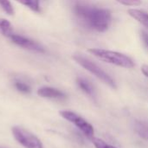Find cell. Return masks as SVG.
<instances>
[{
	"instance_id": "1",
	"label": "cell",
	"mask_w": 148,
	"mask_h": 148,
	"mask_svg": "<svg viewBox=\"0 0 148 148\" xmlns=\"http://www.w3.org/2000/svg\"><path fill=\"white\" fill-rule=\"evenodd\" d=\"M75 12L88 27L100 32L106 31L111 23V13L105 9L79 4L75 7Z\"/></svg>"
},
{
	"instance_id": "2",
	"label": "cell",
	"mask_w": 148,
	"mask_h": 148,
	"mask_svg": "<svg viewBox=\"0 0 148 148\" xmlns=\"http://www.w3.org/2000/svg\"><path fill=\"white\" fill-rule=\"evenodd\" d=\"M88 52L101 61L110 64L126 69H133L134 67V62L128 56L115 51H110L102 49H89Z\"/></svg>"
},
{
	"instance_id": "3",
	"label": "cell",
	"mask_w": 148,
	"mask_h": 148,
	"mask_svg": "<svg viewBox=\"0 0 148 148\" xmlns=\"http://www.w3.org/2000/svg\"><path fill=\"white\" fill-rule=\"evenodd\" d=\"M73 59L77 63H79L82 67H83L85 69L89 71L91 74L95 75L97 78H99L100 80L104 82L106 84L109 85L111 88H116V84H115L114 81L111 78V76H109L104 70H102L101 68H99L96 64H95L88 59H87L80 55L73 56Z\"/></svg>"
},
{
	"instance_id": "4",
	"label": "cell",
	"mask_w": 148,
	"mask_h": 148,
	"mask_svg": "<svg viewBox=\"0 0 148 148\" xmlns=\"http://www.w3.org/2000/svg\"><path fill=\"white\" fill-rule=\"evenodd\" d=\"M16 140L25 148H44L42 141L32 133L23 127L15 126L11 128Z\"/></svg>"
},
{
	"instance_id": "5",
	"label": "cell",
	"mask_w": 148,
	"mask_h": 148,
	"mask_svg": "<svg viewBox=\"0 0 148 148\" xmlns=\"http://www.w3.org/2000/svg\"><path fill=\"white\" fill-rule=\"evenodd\" d=\"M60 114L62 117H63L65 120L70 121L74 125H75L88 138L92 139L95 134L93 127L86 121L83 118L76 114L75 113L70 112V111H61Z\"/></svg>"
},
{
	"instance_id": "6",
	"label": "cell",
	"mask_w": 148,
	"mask_h": 148,
	"mask_svg": "<svg viewBox=\"0 0 148 148\" xmlns=\"http://www.w3.org/2000/svg\"><path fill=\"white\" fill-rule=\"evenodd\" d=\"M11 40L13 41L14 43L25 48L27 49H30V50H34V51H37V52H44V49L42 46H40L38 43L27 39L23 36H18V35H12L10 36Z\"/></svg>"
},
{
	"instance_id": "7",
	"label": "cell",
	"mask_w": 148,
	"mask_h": 148,
	"mask_svg": "<svg viewBox=\"0 0 148 148\" xmlns=\"http://www.w3.org/2000/svg\"><path fill=\"white\" fill-rule=\"evenodd\" d=\"M37 94L39 96L43 98H51V99H64L66 95L61 92L58 89L53 88H39L37 91Z\"/></svg>"
},
{
	"instance_id": "8",
	"label": "cell",
	"mask_w": 148,
	"mask_h": 148,
	"mask_svg": "<svg viewBox=\"0 0 148 148\" xmlns=\"http://www.w3.org/2000/svg\"><path fill=\"white\" fill-rule=\"evenodd\" d=\"M127 12L133 18H134L139 23H140L141 24L148 28V14L147 12L136 9H130L128 10Z\"/></svg>"
},
{
	"instance_id": "9",
	"label": "cell",
	"mask_w": 148,
	"mask_h": 148,
	"mask_svg": "<svg viewBox=\"0 0 148 148\" xmlns=\"http://www.w3.org/2000/svg\"><path fill=\"white\" fill-rule=\"evenodd\" d=\"M135 131L141 138L148 140V123L144 121H136Z\"/></svg>"
},
{
	"instance_id": "10",
	"label": "cell",
	"mask_w": 148,
	"mask_h": 148,
	"mask_svg": "<svg viewBox=\"0 0 148 148\" xmlns=\"http://www.w3.org/2000/svg\"><path fill=\"white\" fill-rule=\"evenodd\" d=\"M0 34L4 36L10 37L12 34V26L6 19H0Z\"/></svg>"
},
{
	"instance_id": "11",
	"label": "cell",
	"mask_w": 148,
	"mask_h": 148,
	"mask_svg": "<svg viewBox=\"0 0 148 148\" xmlns=\"http://www.w3.org/2000/svg\"><path fill=\"white\" fill-rule=\"evenodd\" d=\"M77 83L79 85V87L88 95L94 96L95 95V91H94V88L92 87V85L85 79L83 78H78L77 79Z\"/></svg>"
},
{
	"instance_id": "12",
	"label": "cell",
	"mask_w": 148,
	"mask_h": 148,
	"mask_svg": "<svg viewBox=\"0 0 148 148\" xmlns=\"http://www.w3.org/2000/svg\"><path fill=\"white\" fill-rule=\"evenodd\" d=\"M92 141H93V144L95 145V148H117L106 143L102 140H100L97 138H92Z\"/></svg>"
},
{
	"instance_id": "13",
	"label": "cell",
	"mask_w": 148,
	"mask_h": 148,
	"mask_svg": "<svg viewBox=\"0 0 148 148\" xmlns=\"http://www.w3.org/2000/svg\"><path fill=\"white\" fill-rule=\"evenodd\" d=\"M0 5L2 6L3 10L6 13H8L9 15H12L14 13L13 7H12V5L9 0H0Z\"/></svg>"
},
{
	"instance_id": "14",
	"label": "cell",
	"mask_w": 148,
	"mask_h": 148,
	"mask_svg": "<svg viewBox=\"0 0 148 148\" xmlns=\"http://www.w3.org/2000/svg\"><path fill=\"white\" fill-rule=\"evenodd\" d=\"M23 4L34 11H39V0H23Z\"/></svg>"
},
{
	"instance_id": "15",
	"label": "cell",
	"mask_w": 148,
	"mask_h": 148,
	"mask_svg": "<svg viewBox=\"0 0 148 148\" xmlns=\"http://www.w3.org/2000/svg\"><path fill=\"white\" fill-rule=\"evenodd\" d=\"M15 86H16V89H17L18 91L22 92V93L28 94V93L30 92V88H29L27 84H25V83H23V82H17L15 83Z\"/></svg>"
},
{
	"instance_id": "16",
	"label": "cell",
	"mask_w": 148,
	"mask_h": 148,
	"mask_svg": "<svg viewBox=\"0 0 148 148\" xmlns=\"http://www.w3.org/2000/svg\"><path fill=\"white\" fill-rule=\"evenodd\" d=\"M116 1L127 6H139L141 4V0H116Z\"/></svg>"
},
{
	"instance_id": "17",
	"label": "cell",
	"mask_w": 148,
	"mask_h": 148,
	"mask_svg": "<svg viewBox=\"0 0 148 148\" xmlns=\"http://www.w3.org/2000/svg\"><path fill=\"white\" fill-rule=\"evenodd\" d=\"M141 36H142V39H143L146 46L148 48V34L147 32H145V31H142L141 32Z\"/></svg>"
},
{
	"instance_id": "18",
	"label": "cell",
	"mask_w": 148,
	"mask_h": 148,
	"mask_svg": "<svg viewBox=\"0 0 148 148\" xmlns=\"http://www.w3.org/2000/svg\"><path fill=\"white\" fill-rule=\"evenodd\" d=\"M141 71L143 73L144 75H146L147 77H148V65L147 64H144L141 67Z\"/></svg>"
},
{
	"instance_id": "19",
	"label": "cell",
	"mask_w": 148,
	"mask_h": 148,
	"mask_svg": "<svg viewBox=\"0 0 148 148\" xmlns=\"http://www.w3.org/2000/svg\"><path fill=\"white\" fill-rule=\"evenodd\" d=\"M16 1H18V2H20V3H23V0H16Z\"/></svg>"
},
{
	"instance_id": "20",
	"label": "cell",
	"mask_w": 148,
	"mask_h": 148,
	"mask_svg": "<svg viewBox=\"0 0 148 148\" xmlns=\"http://www.w3.org/2000/svg\"><path fill=\"white\" fill-rule=\"evenodd\" d=\"M0 148H4V147H0Z\"/></svg>"
}]
</instances>
